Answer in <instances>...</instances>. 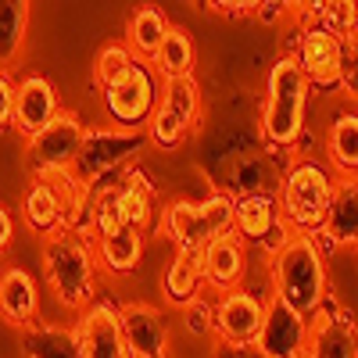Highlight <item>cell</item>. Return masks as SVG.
<instances>
[{
    "mask_svg": "<svg viewBox=\"0 0 358 358\" xmlns=\"http://www.w3.org/2000/svg\"><path fill=\"white\" fill-rule=\"evenodd\" d=\"M341 94H348V97H351V104H358V36H348V40H344Z\"/></svg>",
    "mask_w": 358,
    "mask_h": 358,
    "instance_id": "33",
    "label": "cell"
},
{
    "mask_svg": "<svg viewBox=\"0 0 358 358\" xmlns=\"http://www.w3.org/2000/svg\"><path fill=\"white\" fill-rule=\"evenodd\" d=\"M15 118V79L0 69V129H8Z\"/></svg>",
    "mask_w": 358,
    "mask_h": 358,
    "instance_id": "35",
    "label": "cell"
},
{
    "mask_svg": "<svg viewBox=\"0 0 358 358\" xmlns=\"http://www.w3.org/2000/svg\"><path fill=\"white\" fill-rule=\"evenodd\" d=\"M115 197H118V208H122V219L126 226L140 229V233H151L158 229V197H155V187L147 183V176L136 172V169H122L115 176Z\"/></svg>",
    "mask_w": 358,
    "mask_h": 358,
    "instance_id": "20",
    "label": "cell"
},
{
    "mask_svg": "<svg viewBox=\"0 0 358 358\" xmlns=\"http://www.w3.org/2000/svg\"><path fill=\"white\" fill-rule=\"evenodd\" d=\"M194 65H197V47H194L190 33H187V29L169 25L162 47L151 57V69L162 79H187V76H194Z\"/></svg>",
    "mask_w": 358,
    "mask_h": 358,
    "instance_id": "28",
    "label": "cell"
},
{
    "mask_svg": "<svg viewBox=\"0 0 358 358\" xmlns=\"http://www.w3.org/2000/svg\"><path fill=\"white\" fill-rule=\"evenodd\" d=\"M118 322L133 358H169V322L155 305H122Z\"/></svg>",
    "mask_w": 358,
    "mask_h": 358,
    "instance_id": "19",
    "label": "cell"
},
{
    "mask_svg": "<svg viewBox=\"0 0 358 358\" xmlns=\"http://www.w3.org/2000/svg\"><path fill=\"white\" fill-rule=\"evenodd\" d=\"M351 248H355V255H358V241H355V244H351Z\"/></svg>",
    "mask_w": 358,
    "mask_h": 358,
    "instance_id": "41",
    "label": "cell"
},
{
    "mask_svg": "<svg viewBox=\"0 0 358 358\" xmlns=\"http://www.w3.org/2000/svg\"><path fill=\"white\" fill-rule=\"evenodd\" d=\"M143 241L147 233L133 229V226H122L111 236H97L94 241V255H97V265L111 276H129L133 268L140 265L143 258Z\"/></svg>",
    "mask_w": 358,
    "mask_h": 358,
    "instance_id": "25",
    "label": "cell"
},
{
    "mask_svg": "<svg viewBox=\"0 0 358 358\" xmlns=\"http://www.w3.org/2000/svg\"><path fill=\"white\" fill-rule=\"evenodd\" d=\"M179 319L190 337H212V322H215V301H208L204 294H197L194 301L179 305Z\"/></svg>",
    "mask_w": 358,
    "mask_h": 358,
    "instance_id": "32",
    "label": "cell"
},
{
    "mask_svg": "<svg viewBox=\"0 0 358 358\" xmlns=\"http://www.w3.org/2000/svg\"><path fill=\"white\" fill-rule=\"evenodd\" d=\"M147 147V133L143 129H126V126H97L83 136V147L72 162V172L79 183H86L90 190L101 187L104 179L118 176L140 151Z\"/></svg>",
    "mask_w": 358,
    "mask_h": 358,
    "instance_id": "7",
    "label": "cell"
},
{
    "mask_svg": "<svg viewBox=\"0 0 358 358\" xmlns=\"http://www.w3.org/2000/svg\"><path fill=\"white\" fill-rule=\"evenodd\" d=\"M330 248H351L358 241V176H341L334 197H330V212H326L322 233Z\"/></svg>",
    "mask_w": 358,
    "mask_h": 358,
    "instance_id": "23",
    "label": "cell"
},
{
    "mask_svg": "<svg viewBox=\"0 0 358 358\" xmlns=\"http://www.w3.org/2000/svg\"><path fill=\"white\" fill-rule=\"evenodd\" d=\"M204 290V273H201V251H176L165 276H162V294L169 305H187Z\"/></svg>",
    "mask_w": 358,
    "mask_h": 358,
    "instance_id": "27",
    "label": "cell"
},
{
    "mask_svg": "<svg viewBox=\"0 0 358 358\" xmlns=\"http://www.w3.org/2000/svg\"><path fill=\"white\" fill-rule=\"evenodd\" d=\"M22 355L25 358H79V330L62 322L33 319L22 326Z\"/></svg>",
    "mask_w": 358,
    "mask_h": 358,
    "instance_id": "24",
    "label": "cell"
},
{
    "mask_svg": "<svg viewBox=\"0 0 358 358\" xmlns=\"http://www.w3.org/2000/svg\"><path fill=\"white\" fill-rule=\"evenodd\" d=\"M165 33H169L165 11H162L158 4H140V8L129 15V22H126V40H122V43L129 47L133 57H140V62H151L155 50H158L162 40H165Z\"/></svg>",
    "mask_w": 358,
    "mask_h": 358,
    "instance_id": "26",
    "label": "cell"
},
{
    "mask_svg": "<svg viewBox=\"0 0 358 358\" xmlns=\"http://www.w3.org/2000/svg\"><path fill=\"white\" fill-rule=\"evenodd\" d=\"M251 265V248L236 236L233 229L219 233L215 241H208L201 248V273H204V287H212L215 294H226L233 287H244Z\"/></svg>",
    "mask_w": 358,
    "mask_h": 358,
    "instance_id": "17",
    "label": "cell"
},
{
    "mask_svg": "<svg viewBox=\"0 0 358 358\" xmlns=\"http://www.w3.org/2000/svg\"><path fill=\"white\" fill-rule=\"evenodd\" d=\"M265 301L268 294L251 290V287H233L215 301V322L212 337L226 344H255L262 319H265Z\"/></svg>",
    "mask_w": 358,
    "mask_h": 358,
    "instance_id": "14",
    "label": "cell"
},
{
    "mask_svg": "<svg viewBox=\"0 0 358 358\" xmlns=\"http://www.w3.org/2000/svg\"><path fill=\"white\" fill-rule=\"evenodd\" d=\"M233 222V194H208L201 201H172L162 208L158 229L176 244V251H201L208 241H215L219 233H226Z\"/></svg>",
    "mask_w": 358,
    "mask_h": 358,
    "instance_id": "6",
    "label": "cell"
},
{
    "mask_svg": "<svg viewBox=\"0 0 358 358\" xmlns=\"http://www.w3.org/2000/svg\"><path fill=\"white\" fill-rule=\"evenodd\" d=\"M201 126V86L194 76L187 79H162V97L158 108L147 122V143L158 151H179L194 129Z\"/></svg>",
    "mask_w": 358,
    "mask_h": 358,
    "instance_id": "8",
    "label": "cell"
},
{
    "mask_svg": "<svg viewBox=\"0 0 358 358\" xmlns=\"http://www.w3.org/2000/svg\"><path fill=\"white\" fill-rule=\"evenodd\" d=\"M158 97H162V76L151 69V62H140V57L108 90H101L111 126H126V129H147L158 108Z\"/></svg>",
    "mask_w": 358,
    "mask_h": 358,
    "instance_id": "9",
    "label": "cell"
},
{
    "mask_svg": "<svg viewBox=\"0 0 358 358\" xmlns=\"http://www.w3.org/2000/svg\"><path fill=\"white\" fill-rule=\"evenodd\" d=\"M305 334H308V315L268 294L255 348L265 351L268 358H297V355H305Z\"/></svg>",
    "mask_w": 358,
    "mask_h": 358,
    "instance_id": "15",
    "label": "cell"
},
{
    "mask_svg": "<svg viewBox=\"0 0 358 358\" xmlns=\"http://www.w3.org/2000/svg\"><path fill=\"white\" fill-rule=\"evenodd\" d=\"M294 62L301 65L312 94H341V65H344V40L330 33L326 25L297 29L294 40Z\"/></svg>",
    "mask_w": 358,
    "mask_h": 358,
    "instance_id": "10",
    "label": "cell"
},
{
    "mask_svg": "<svg viewBox=\"0 0 358 358\" xmlns=\"http://www.w3.org/2000/svg\"><path fill=\"white\" fill-rule=\"evenodd\" d=\"M11 241H15V219H11L8 208L0 204V255L11 248Z\"/></svg>",
    "mask_w": 358,
    "mask_h": 358,
    "instance_id": "38",
    "label": "cell"
},
{
    "mask_svg": "<svg viewBox=\"0 0 358 358\" xmlns=\"http://www.w3.org/2000/svg\"><path fill=\"white\" fill-rule=\"evenodd\" d=\"M326 165L337 176H358V104L334 111L322 133Z\"/></svg>",
    "mask_w": 358,
    "mask_h": 358,
    "instance_id": "22",
    "label": "cell"
},
{
    "mask_svg": "<svg viewBox=\"0 0 358 358\" xmlns=\"http://www.w3.org/2000/svg\"><path fill=\"white\" fill-rule=\"evenodd\" d=\"M40 312V287L33 273L22 265H8L0 273V319L15 330H22L25 322H33Z\"/></svg>",
    "mask_w": 358,
    "mask_h": 358,
    "instance_id": "21",
    "label": "cell"
},
{
    "mask_svg": "<svg viewBox=\"0 0 358 358\" xmlns=\"http://www.w3.org/2000/svg\"><path fill=\"white\" fill-rule=\"evenodd\" d=\"M308 358H358V315L326 301L308 315L305 334Z\"/></svg>",
    "mask_w": 358,
    "mask_h": 358,
    "instance_id": "13",
    "label": "cell"
},
{
    "mask_svg": "<svg viewBox=\"0 0 358 358\" xmlns=\"http://www.w3.org/2000/svg\"><path fill=\"white\" fill-rule=\"evenodd\" d=\"M265 0H204V11L212 15H222V18H248V15H258Z\"/></svg>",
    "mask_w": 358,
    "mask_h": 358,
    "instance_id": "34",
    "label": "cell"
},
{
    "mask_svg": "<svg viewBox=\"0 0 358 358\" xmlns=\"http://www.w3.org/2000/svg\"><path fill=\"white\" fill-rule=\"evenodd\" d=\"M83 136H86V122L72 111H62L47 122L43 129H36L33 136H25V162L33 172H43V169H72L79 147H83Z\"/></svg>",
    "mask_w": 358,
    "mask_h": 358,
    "instance_id": "12",
    "label": "cell"
},
{
    "mask_svg": "<svg viewBox=\"0 0 358 358\" xmlns=\"http://www.w3.org/2000/svg\"><path fill=\"white\" fill-rule=\"evenodd\" d=\"M337 187V176L330 172V165H322L315 158H297L276 187V201H280V215L287 222L290 233H305V236H319L326 212H330V197Z\"/></svg>",
    "mask_w": 358,
    "mask_h": 358,
    "instance_id": "5",
    "label": "cell"
},
{
    "mask_svg": "<svg viewBox=\"0 0 358 358\" xmlns=\"http://www.w3.org/2000/svg\"><path fill=\"white\" fill-rule=\"evenodd\" d=\"M268 294L305 315L330 301V273L319 236L290 233L276 251H268Z\"/></svg>",
    "mask_w": 358,
    "mask_h": 358,
    "instance_id": "1",
    "label": "cell"
},
{
    "mask_svg": "<svg viewBox=\"0 0 358 358\" xmlns=\"http://www.w3.org/2000/svg\"><path fill=\"white\" fill-rule=\"evenodd\" d=\"M308 101L312 86L294 62V54H280L265 79L262 104V136L268 151H294L308 133Z\"/></svg>",
    "mask_w": 358,
    "mask_h": 358,
    "instance_id": "2",
    "label": "cell"
},
{
    "mask_svg": "<svg viewBox=\"0 0 358 358\" xmlns=\"http://www.w3.org/2000/svg\"><path fill=\"white\" fill-rule=\"evenodd\" d=\"M322 8H326V0H294L290 11L297 18V29H305V25H315L322 18Z\"/></svg>",
    "mask_w": 358,
    "mask_h": 358,
    "instance_id": "36",
    "label": "cell"
},
{
    "mask_svg": "<svg viewBox=\"0 0 358 358\" xmlns=\"http://www.w3.org/2000/svg\"><path fill=\"white\" fill-rule=\"evenodd\" d=\"M319 25H326L330 33H337L341 40L358 36V0H326Z\"/></svg>",
    "mask_w": 358,
    "mask_h": 358,
    "instance_id": "31",
    "label": "cell"
},
{
    "mask_svg": "<svg viewBox=\"0 0 358 358\" xmlns=\"http://www.w3.org/2000/svg\"><path fill=\"white\" fill-rule=\"evenodd\" d=\"M201 4H204V0H194V8H201Z\"/></svg>",
    "mask_w": 358,
    "mask_h": 358,
    "instance_id": "40",
    "label": "cell"
},
{
    "mask_svg": "<svg viewBox=\"0 0 358 358\" xmlns=\"http://www.w3.org/2000/svg\"><path fill=\"white\" fill-rule=\"evenodd\" d=\"M229 229L241 236L248 248H258V251H276L290 229L280 215V201L276 194H236L233 197V222Z\"/></svg>",
    "mask_w": 358,
    "mask_h": 358,
    "instance_id": "11",
    "label": "cell"
},
{
    "mask_svg": "<svg viewBox=\"0 0 358 358\" xmlns=\"http://www.w3.org/2000/svg\"><path fill=\"white\" fill-rule=\"evenodd\" d=\"M133 62H136V57L129 54L126 43H104L97 50V57H94V83H97V90H108Z\"/></svg>",
    "mask_w": 358,
    "mask_h": 358,
    "instance_id": "30",
    "label": "cell"
},
{
    "mask_svg": "<svg viewBox=\"0 0 358 358\" xmlns=\"http://www.w3.org/2000/svg\"><path fill=\"white\" fill-rule=\"evenodd\" d=\"M290 4H294V0H265L262 11H258V18L273 22V18H276V8H280V11H290Z\"/></svg>",
    "mask_w": 358,
    "mask_h": 358,
    "instance_id": "39",
    "label": "cell"
},
{
    "mask_svg": "<svg viewBox=\"0 0 358 358\" xmlns=\"http://www.w3.org/2000/svg\"><path fill=\"white\" fill-rule=\"evenodd\" d=\"M90 197L94 190L79 183L72 169H43L33 172V183L22 197V219L40 236L54 229L90 233Z\"/></svg>",
    "mask_w": 358,
    "mask_h": 358,
    "instance_id": "3",
    "label": "cell"
},
{
    "mask_svg": "<svg viewBox=\"0 0 358 358\" xmlns=\"http://www.w3.org/2000/svg\"><path fill=\"white\" fill-rule=\"evenodd\" d=\"M29 11H33V0H0V69L22 57L29 36Z\"/></svg>",
    "mask_w": 358,
    "mask_h": 358,
    "instance_id": "29",
    "label": "cell"
},
{
    "mask_svg": "<svg viewBox=\"0 0 358 358\" xmlns=\"http://www.w3.org/2000/svg\"><path fill=\"white\" fill-rule=\"evenodd\" d=\"M62 115V94L57 86L40 76V72H29L15 83V118L11 126L22 133V136H33L36 129H43L47 122Z\"/></svg>",
    "mask_w": 358,
    "mask_h": 358,
    "instance_id": "18",
    "label": "cell"
},
{
    "mask_svg": "<svg viewBox=\"0 0 358 358\" xmlns=\"http://www.w3.org/2000/svg\"><path fill=\"white\" fill-rule=\"evenodd\" d=\"M43 280L57 305L69 312H83L97 301V255L94 241L76 229H54L43 236Z\"/></svg>",
    "mask_w": 358,
    "mask_h": 358,
    "instance_id": "4",
    "label": "cell"
},
{
    "mask_svg": "<svg viewBox=\"0 0 358 358\" xmlns=\"http://www.w3.org/2000/svg\"><path fill=\"white\" fill-rule=\"evenodd\" d=\"M76 330H79V358H133L122 322H118V308L111 301L86 305Z\"/></svg>",
    "mask_w": 358,
    "mask_h": 358,
    "instance_id": "16",
    "label": "cell"
},
{
    "mask_svg": "<svg viewBox=\"0 0 358 358\" xmlns=\"http://www.w3.org/2000/svg\"><path fill=\"white\" fill-rule=\"evenodd\" d=\"M297 358H308V355H297Z\"/></svg>",
    "mask_w": 358,
    "mask_h": 358,
    "instance_id": "42",
    "label": "cell"
},
{
    "mask_svg": "<svg viewBox=\"0 0 358 358\" xmlns=\"http://www.w3.org/2000/svg\"><path fill=\"white\" fill-rule=\"evenodd\" d=\"M212 358H268V355L258 351L255 344H226V341H219Z\"/></svg>",
    "mask_w": 358,
    "mask_h": 358,
    "instance_id": "37",
    "label": "cell"
}]
</instances>
